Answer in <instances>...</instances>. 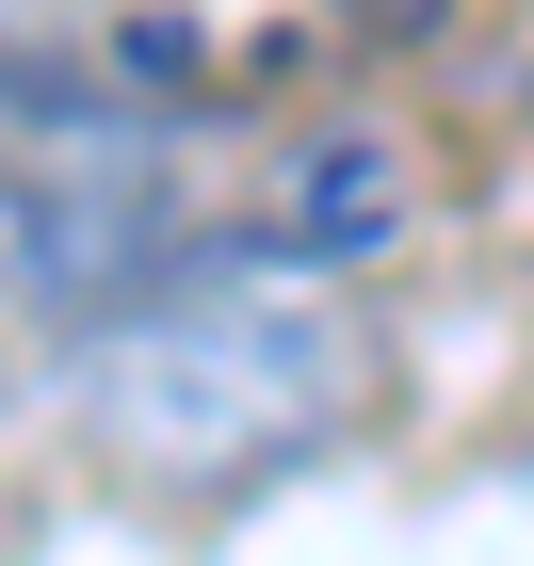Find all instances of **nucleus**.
Wrapping results in <instances>:
<instances>
[{
  "label": "nucleus",
  "instance_id": "nucleus-1",
  "mask_svg": "<svg viewBox=\"0 0 534 566\" xmlns=\"http://www.w3.org/2000/svg\"><path fill=\"white\" fill-rule=\"evenodd\" d=\"M341 373H356V340L308 292H275V275H163V292L97 307L82 356H65L82 421L114 453H146V470H178V485H227L260 453H292L341 405Z\"/></svg>",
  "mask_w": 534,
  "mask_h": 566
}]
</instances>
